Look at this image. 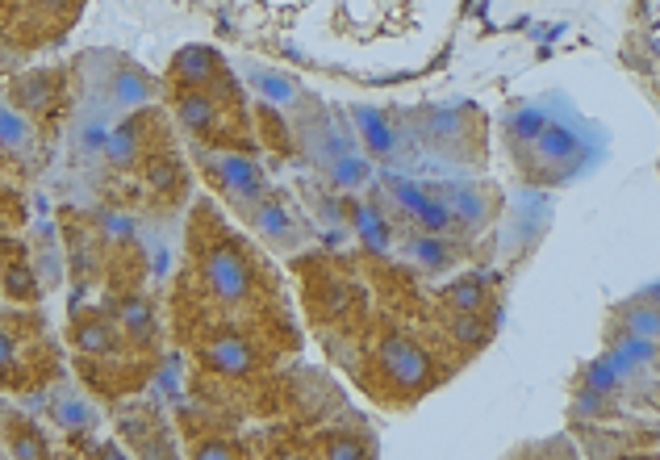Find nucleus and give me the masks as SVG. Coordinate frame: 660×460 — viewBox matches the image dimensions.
I'll list each match as a JSON object with an SVG mask.
<instances>
[{
	"mask_svg": "<svg viewBox=\"0 0 660 460\" xmlns=\"http://www.w3.org/2000/svg\"><path fill=\"white\" fill-rule=\"evenodd\" d=\"M201 272H205L209 289H214L226 306L247 302L255 272H251V264H247V256H243V247H234V239H222V243L209 247L205 260H201Z\"/></svg>",
	"mask_w": 660,
	"mask_h": 460,
	"instance_id": "f257e3e1",
	"label": "nucleus"
},
{
	"mask_svg": "<svg viewBox=\"0 0 660 460\" xmlns=\"http://www.w3.org/2000/svg\"><path fill=\"white\" fill-rule=\"evenodd\" d=\"M201 164H205V172H209V180L218 184V189L239 205V210H247L251 201H259L268 193V176L259 172V164L255 159H247V155H234V151H226V155H201Z\"/></svg>",
	"mask_w": 660,
	"mask_h": 460,
	"instance_id": "f03ea898",
	"label": "nucleus"
},
{
	"mask_svg": "<svg viewBox=\"0 0 660 460\" xmlns=\"http://www.w3.org/2000/svg\"><path fill=\"white\" fill-rule=\"evenodd\" d=\"M381 373L393 377L397 385H410V389H422L431 381V356L418 348L414 339L406 335H385L381 339Z\"/></svg>",
	"mask_w": 660,
	"mask_h": 460,
	"instance_id": "7ed1b4c3",
	"label": "nucleus"
},
{
	"mask_svg": "<svg viewBox=\"0 0 660 460\" xmlns=\"http://www.w3.org/2000/svg\"><path fill=\"white\" fill-rule=\"evenodd\" d=\"M243 218L255 226V235H264L268 243H285V247H293V239H297V218H293V210L280 197H259V201H251L247 210H243Z\"/></svg>",
	"mask_w": 660,
	"mask_h": 460,
	"instance_id": "20e7f679",
	"label": "nucleus"
},
{
	"mask_svg": "<svg viewBox=\"0 0 660 460\" xmlns=\"http://www.w3.org/2000/svg\"><path fill=\"white\" fill-rule=\"evenodd\" d=\"M205 364L214 368L218 377H251L259 356L243 335H214L205 343Z\"/></svg>",
	"mask_w": 660,
	"mask_h": 460,
	"instance_id": "39448f33",
	"label": "nucleus"
},
{
	"mask_svg": "<svg viewBox=\"0 0 660 460\" xmlns=\"http://www.w3.org/2000/svg\"><path fill=\"white\" fill-rule=\"evenodd\" d=\"M431 193H435V197L447 205V210H452V218L464 222L468 230L481 226V222L489 218V197L477 189L473 180H447V184H435Z\"/></svg>",
	"mask_w": 660,
	"mask_h": 460,
	"instance_id": "423d86ee",
	"label": "nucleus"
},
{
	"mask_svg": "<svg viewBox=\"0 0 660 460\" xmlns=\"http://www.w3.org/2000/svg\"><path fill=\"white\" fill-rule=\"evenodd\" d=\"M218 97L214 92H205V88H180V97H176V118L180 126L193 134V138H214L218 130Z\"/></svg>",
	"mask_w": 660,
	"mask_h": 460,
	"instance_id": "0eeeda50",
	"label": "nucleus"
},
{
	"mask_svg": "<svg viewBox=\"0 0 660 460\" xmlns=\"http://www.w3.org/2000/svg\"><path fill=\"white\" fill-rule=\"evenodd\" d=\"M351 122H356V134L364 143V155L372 159H389L397 151V126L385 118L381 109H368V105H351Z\"/></svg>",
	"mask_w": 660,
	"mask_h": 460,
	"instance_id": "6e6552de",
	"label": "nucleus"
},
{
	"mask_svg": "<svg viewBox=\"0 0 660 460\" xmlns=\"http://www.w3.org/2000/svg\"><path fill=\"white\" fill-rule=\"evenodd\" d=\"M218 76H222V59H218V51H209V46H184V51H176V59H172V80L180 88H205Z\"/></svg>",
	"mask_w": 660,
	"mask_h": 460,
	"instance_id": "1a4fd4ad",
	"label": "nucleus"
},
{
	"mask_svg": "<svg viewBox=\"0 0 660 460\" xmlns=\"http://www.w3.org/2000/svg\"><path fill=\"white\" fill-rule=\"evenodd\" d=\"M0 423H5V444L13 456H51V448H46V435L26 419V414H17L13 406H0Z\"/></svg>",
	"mask_w": 660,
	"mask_h": 460,
	"instance_id": "9d476101",
	"label": "nucleus"
},
{
	"mask_svg": "<svg viewBox=\"0 0 660 460\" xmlns=\"http://www.w3.org/2000/svg\"><path fill=\"white\" fill-rule=\"evenodd\" d=\"M322 176H326L330 189H339V193H356V189H364V184L372 180V155H364V151H347V155H339V159H330V164L322 168Z\"/></svg>",
	"mask_w": 660,
	"mask_h": 460,
	"instance_id": "9b49d317",
	"label": "nucleus"
},
{
	"mask_svg": "<svg viewBox=\"0 0 660 460\" xmlns=\"http://www.w3.org/2000/svg\"><path fill=\"white\" fill-rule=\"evenodd\" d=\"M9 101L26 113H42L55 101V72H26L9 84Z\"/></svg>",
	"mask_w": 660,
	"mask_h": 460,
	"instance_id": "f8f14e48",
	"label": "nucleus"
},
{
	"mask_svg": "<svg viewBox=\"0 0 660 460\" xmlns=\"http://www.w3.org/2000/svg\"><path fill=\"white\" fill-rule=\"evenodd\" d=\"M247 80H251V88L259 92V97H264L268 105H276V109L301 101V84L293 76H285V72H272V67H251Z\"/></svg>",
	"mask_w": 660,
	"mask_h": 460,
	"instance_id": "ddd939ff",
	"label": "nucleus"
},
{
	"mask_svg": "<svg viewBox=\"0 0 660 460\" xmlns=\"http://www.w3.org/2000/svg\"><path fill=\"white\" fill-rule=\"evenodd\" d=\"M347 218H351L356 235H360L372 251H385V247H389L393 226H389V218L381 214V205H360V201H351V205H347Z\"/></svg>",
	"mask_w": 660,
	"mask_h": 460,
	"instance_id": "4468645a",
	"label": "nucleus"
},
{
	"mask_svg": "<svg viewBox=\"0 0 660 460\" xmlns=\"http://www.w3.org/2000/svg\"><path fill=\"white\" fill-rule=\"evenodd\" d=\"M113 105L117 109H138V105H147L155 97V84L147 72H138V67H122V72L113 76Z\"/></svg>",
	"mask_w": 660,
	"mask_h": 460,
	"instance_id": "2eb2a0df",
	"label": "nucleus"
},
{
	"mask_svg": "<svg viewBox=\"0 0 660 460\" xmlns=\"http://www.w3.org/2000/svg\"><path fill=\"white\" fill-rule=\"evenodd\" d=\"M72 343H76L84 356H92V352H97V356H109V352L117 348V331L109 327L105 318L92 314V318H80L76 327H72Z\"/></svg>",
	"mask_w": 660,
	"mask_h": 460,
	"instance_id": "dca6fc26",
	"label": "nucleus"
},
{
	"mask_svg": "<svg viewBox=\"0 0 660 460\" xmlns=\"http://www.w3.org/2000/svg\"><path fill=\"white\" fill-rule=\"evenodd\" d=\"M30 147H34L30 122L17 113V105H5V101H0V151H9V155H26Z\"/></svg>",
	"mask_w": 660,
	"mask_h": 460,
	"instance_id": "f3484780",
	"label": "nucleus"
},
{
	"mask_svg": "<svg viewBox=\"0 0 660 460\" xmlns=\"http://www.w3.org/2000/svg\"><path fill=\"white\" fill-rule=\"evenodd\" d=\"M51 414H55V423L63 431H84V427H92V419H97V410H92L84 398H76V394H59Z\"/></svg>",
	"mask_w": 660,
	"mask_h": 460,
	"instance_id": "a211bd4d",
	"label": "nucleus"
},
{
	"mask_svg": "<svg viewBox=\"0 0 660 460\" xmlns=\"http://www.w3.org/2000/svg\"><path fill=\"white\" fill-rule=\"evenodd\" d=\"M105 159L113 168H122V172H130L138 164V134H134V126H122V130H113L105 138Z\"/></svg>",
	"mask_w": 660,
	"mask_h": 460,
	"instance_id": "6ab92c4d",
	"label": "nucleus"
},
{
	"mask_svg": "<svg viewBox=\"0 0 660 460\" xmlns=\"http://www.w3.org/2000/svg\"><path fill=\"white\" fill-rule=\"evenodd\" d=\"M410 251H414V260H418L422 268H447V264H452V247H447V239H443V235L414 239V243H410Z\"/></svg>",
	"mask_w": 660,
	"mask_h": 460,
	"instance_id": "aec40b11",
	"label": "nucleus"
},
{
	"mask_svg": "<svg viewBox=\"0 0 660 460\" xmlns=\"http://www.w3.org/2000/svg\"><path fill=\"white\" fill-rule=\"evenodd\" d=\"M255 118H259V130L268 134L264 143H272L276 151H289L293 138H289V126H285V118H280V109H276V105H259V109H255Z\"/></svg>",
	"mask_w": 660,
	"mask_h": 460,
	"instance_id": "412c9836",
	"label": "nucleus"
},
{
	"mask_svg": "<svg viewBox=\"0 0 660 460\" xmlns=\"http://www.w3.org/2000/svg\"><path fill=\"white\" fill-rule=\"evenodd\" d=\"M122 322H126V331L138 335V339H147L155 331V314H151V306L143 302V297H130V302L122 306Z\"/></svg>",
	"mask_w": 660,
	"mask_h": 460,
	"instance_id": "4be33fe9",
	"label": "nucleus"
},
{
	"mask_svg": "<svg viewBox=\"0 0 660 460\" xmlns=\"http://www.w3.org/2000/svg\"><path fill=\"white\" fill-rule=\"evenodd\" d=\"M447 297L456 302V310H481V302H485V285H481V276H460V281L447 289Z\"/></svg>",
	"mask_w": 660,
	"mask_h": 460,
	"instance_id": "5701e85b",
	"label": "nucleus"
},
{
	"mask_svg": "<svg viewBox=\"0 0 660 460\" xmlns=\"http://www.w3.org/2000/svg\"><path fill=\"white\" fill-rule=\"evenodd\" d=\"M5 289H9V297H17V302H30V297H38L34 268L30 264H9L5 268Z\"/></svg>",
	"mask_w": 660,
	"mask_h": 460,
	"instance_id": "b1692460",
	"label": "nucleus"
},
{
	"mask_svg": "<svg viewBox=\"0 0 660 460\" xmlns=\"http://www.w3.org/2000/svg\"><path fill=\"white\" fill-rule=\"evenodd\" d=\"M101 226L109 239H134V222L126 214H101Z\"/></svg>",
	"mask_w": 660,
	"mask_h": 460,
	"instance_id": "393cba45",
	"label": "nucleus"
},
{
	"mask_svg": "<svg viewBox=\"0 0 660 460\" xmlns=\"http://www.w3.org/2000/svg\"><path fill=\"white\" fill-rule=\"evenodd\" d=\"M13 356H17V339L0 327V373H9L13 368Z\"/></svg>",
	"mask_w": 660,
	"mask_h": 460,
	"instance_id": "a878e982",
	"label": "nucleus"
},
{
	"mask_svg": "<svg viewBox=\"0 0 660 460\" xmlns=\"http://www.w3.org/2000/svg\"><path fill=\"white\" fill-rule=\"evenodd\" d=\"M197 456H239V448L226 440H205V444H197Z\"/></svg>",
	"mask_w": 660,
	"mask_h": 460,
	"instance_id": "bb28decb",
	"label": "nucleus"
},
{
	"mask_svg": "<svg viewBox=\"0 0 660 460\" xmlns=\"http://www.w3.org/2000/svg\"><path fill=\"white\" fill-rule=\"evenodd\" d=\"M38 5H42V9H63L67 0H38Z\"/></svg>",
	"mask_w": 660,
	"mask_h": 460,
	"instance_id": "cd10ccee",
	"label": "nucleus"
}]
</instances>
